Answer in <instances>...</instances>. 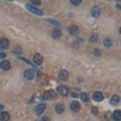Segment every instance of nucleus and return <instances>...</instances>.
I'll list each match as a JSON object with an SVG mask.
<instances>
[{"label": "nucleus", "instance_id": "1", "mask_svg": "<svg viewBox=\"0 0 121 121\" xmlns=\"http://www.w3.org/2000/svg\"><path fill=\"white\" fill-rule=\"evenodd\" d=\"M27 10H28V11H30V12H33V13H35V15H38V16H43V11H41V10L35 7V6H33L32 4H28L27 5Z\"/></svg>", "mask_w": 121, "mask_h": 121}, {"label": "nucleus", "instance_id": "2", "mask_svg": "<svg viewBox=\"0 0 121 121\" xmlns=\"http://www.w3.org/2000/svg\"><path fill=\"white\" fill-rule=\"evenodd\" d=\"M45 109H46V104L40 103V104H38V105L35 107L34 112H35V114H36V115H41V114L45 112Z\"/></svg>", "mask_w": 121, "mask_h": 121}, {"label": "nucleus", "instance_id": "3", "mask_svg": "<svg viewBox=\"0 0 121 121\" xmlns=\"http://www.w3.org/2000/svg\"><path fill=\"white\" fill-rule=\"evenodd\" d=\"M51 36H52L53 39H58V38H60V36H62V30H60L59 28H55L52 32H51Z\"/></svg>", "mask_w": 121, "mask_h": 121}, {"label": "nucleus", "instance_id": "4", "mask_svg": "<svg viewBox=\"0 0 121 121\" xmlns=\"http://www.w3.org/2000/svg\"><path fill=\"white\" fill-rule=\"evenodd\" d=\"M24 76H26V79H28V80H33L34 76H35L34 70H32V69H27L26 72H24Z\"/></svg>", "mask_w": 121, "mask_h": 121}, {"label": "nucleus", "instance_id": "5", "mask_svg": "<svg viewBox=\"0 0 121 121\" xmlns=\"http://www.w3.org/2000/svg\"><path fill=\"white\" fill-rule=\"evenodd\" d=\"M91 15H92V17H95V18L99 17V15H100V9H99L98 6H93L92 10H91Z\"/></svg>", "mask_w": 121, "mask_h": 121}, {"label": "nucleus", "instance_id": "6", "mask_svg": "<svg viewBox=\"0 0 121 121\" xmlns=\"http://www.w3.org/2000/svg\"><path fill=\"white\" fill-rule=\"evenodd\" d=\"M58 78L60 80H63V81H65V80H68V78H69V73L67 72V70H60L59 74H58Z\"/></svg>", "mask_w": 121, "mask_h": 121}, {"label": "nucleus", "instance_id": "7", "mask_svg": "<svg viewBox=\"0 0 121 121\" xmlns=\"http://www.w3.org/2000/svg\"><path fill=\"white\" fill-rule=\"evenodd\" d=\"M9 45H10V43H9V40L6 38H1V39H0V48L6 50L9 47Z\"/></svg>", "mask_w": 121, "mask_h": 121}, {"label": "nucleus", "instance_id": "8", "mask_svg": "<svg viewBox=\"0 0 121 121\" xmlns=\"http://www.w3.org/2000/svg\"><path fill=\"white\" fill-rule=\"evenodd\" d=\"M34 63L36 65H41V63H43V56L40 55V53H36L34 56Z\"/></svg>", "mask_w": 121, "mask_h": 121}, {"label": "nucleus", "instance_id": "9", "mask_svg": "<svg viewBox=\"0 0 121 121\" xmlns=\"http://www.w3.org/2000/svg\"><path fill=\"white\" fill-rule=\"evenodd\" d=\"M103 93L102 92H95L93 93V99L96 100V102H102L103 100Z\"/></svg>", "mask_w": 121, "mask_h": 121}, {"label": "nucleus", "instance_id": "10", "mask_svg": "<svg viewBox=\"0 0 121 121\" xmlns=\"http://www.w3.org/2000/svg\"><path fill=\"white\" fill-rule=\"evenodd\" d=\"M0 68L4 69V70H9L11 68V63H10L9 60H3V62L0 63Z\"/></svg>", "mask_w": 121, "mask_h": 121}, {"label": "nucleus", "instance_id": "11", "mask_svg": "<svg viewBox=\"0 0 121 121\" xmlns=\"http://www.w3.org/2000/svg\"><path fill=\"white\" fill-rule=\"evenodd\" d=\"M10 114L7 112H0V121H9Z\"/></svg>", "mask_w": 121, "mask_h": 121}, {"label": "nucleus", "instance_id": "12", "mask_svg": "<svg viewBox=\"0 0 121 121\" xmlns=\"http://www.w3.org/2000/svg\"><path fill=\"white\" fill-rule=\"evenodd\" d=\"M58 93H60V95H63V96H67L68 95V92H69V90H68V87H65V86H58Z\"/></svg>", "mask_w": 121, "mask_h": 121}, {"label": "nucleus", "instance_id": "13", "mask_svg": "<svg viewBox=\"0 0 121 121\" xmlns=\"http://www.w3.org/2000/svg\"><path fill=\"white\" fill-rule=\"evenodd\" d=\"M46 95V98L47 99H53V98H56V91H53V90H50V91H47V92L45 93Z\"/></svg>", "mask_w": 121, "mask_h": 121}, {"label": "nucleus", "instance_id": "14", "mask_svg": "<svg viewBox=\"0 0 121 121\" xmlns=\"http://www.w3.org/2000/svg\"><path fill=\"white\" fill-rule=\"evenodd\" d=\"M70 109H72L74 113H78L79 110H80V104H79V102H73L72 104H70Z\"/></svg>", "mask_w": 121, "mask_h": 121}, {"label": "nucleus", "instance_id": "15", "mask_svg": "<svg viewBox=\"0 0 121 121\" xmlns=\"http://www.w3.org/2000/svg\"><path fill=\"white\" fill-rule=\"evenodd\" d=\"M69 33L72 34V35H78V33H79L78 26H70L69 27Z\"/></svg>", "mask_w": 121, "mask_h": 121}, {"label": "nucleus", "instance_id": "16", "mask_svg": "<svg viewBox=\"0 0 121 121\" xmlns=\"http://www.w3.org/2000/svg\"><path fill=\"white\" fill-rule=\"evenodd\" d=\"M55 110H56V113H57V114H63V113H64V105H63V104H60V103H58V104L56 105Z\"/></svg>", "mask_w": 121, "mask_h": 121}, {"label": "nucleus", "instance_id": "17", "mask_svg": "<svg viewBox=\"0 0 121 121\" xmlns=\"http://www.w3.org/2000/svg\"><path fill=\"white\" fill-rule=\"evenodd\" d=\"M119 100H120V97L117 95H115V96L112 97V99H110V104H112V105H116L119 103Z\"/></svg>", "mask_w": 121, "mask_h": 121}, {"label": "nucleus", "instance_id": "18", "mask_svg": "<svg viewBox=\"0 0 121 121\" xmlns=\"http://www.w3.org/2000/svg\"><path fill=\"white\" fill-rule=\"evenodd\" d=\"M22 52H23V51H22V47H19V46H16V47L13 48V53L17 55L18 57H19V55H22Z\"/></svg>", "mask_w": 121, "mask_h": 121}, {"label": "nucleus", "instance_id": "19", "mask_svg": "<svg viewBox=\"0 0 121 121\" xmlns=\"http://www.w3.org/2000/svg\"><path fill=\"white\" fill-rule=\"evenodd\" d=\"M97 40H98V35H97L96 33L91 34V36H90V43H96Z\"/></svg>", "mask_w": 121, "mask_h": 121}, {"label": "nucleus", "instance_id": "20", "mask_svg": "<svg viewBox=\"0 0 121 121\" xmlns=\"http://www.w3.org/2000/svg\"><path fill=\"white\" fill-rule=\"evenodd\" d=\"M103 43H104V45H105L107 47H110V46H112V45H113V41H112V40H110L109 38H105Z\"/></svg>", "mask_w": 121, "mask_h": 121}, {"label": "nucleus", "instance_id": "21", "mask_svg": "<svg viewBox=\"0 0 121 121\" xmlns=\"http://www.w3.org/2000/svg\"><path fill=\"white\" fill-rule=\"evenodd\" d=\"M114 119L115 120H121V110H116L114 113Z\"/></svg>", "mask_w": 121, "mask_h": 121}, {"label": "nucleus", "instance_id": "22", "mask_svg": "<svg viewBox=\"0 0 121 121\" xmlns=\"http://www.w3.org/2000/svg\"><path fill=\"white\" fill-rule=\"evenodd\" d=\"M80 98H81L82 102H88V96L86 93H80Z\"/></svg>", "mask_w": 121, "mask_h": 121}, {"label": "nucleus", "instance_id": "23", "mask_svg": "<svg viewBox=\"0 0 121 121\" xmlns=\"http://www.w3.org/2000/svg\"><path fill=\"white\" fill-rule=\"evenodd\" d=\"M48 23H52V24H55L56 27H58L59 24H58V22L57 21H55V19H48Z\"/></svg>", "mask_w": 121, "mask_h": 121}, {"label": "nucleus", "instance_id": "24", "mask_svg": "<svg viewBox=\"0 0 121 121\" xmlns=\"http://www.w3.org/2000/svg\"><path fill=\"white\" fill-rule=\"evenodd\" d=\"M93 53H95L96 56H100V53H102V52H100V50H98V48H96V50H95V51H93Z\"/></svg>", "mask_w": 121, "mask_h": 121}, {"label": "nucleus", "instance_id": "25", "mask_svg": "<svg viewBox=\"0 0 121 121\" xmlns=\"http://www.w3.org/2000/svg\"><path fill=\"white\" fill-rule=\"evenodd\" d=\"M80 3H81L80 0H72V4H73V5H79Z\"/></svg>", "mask_w": 121, "mask_h": 121}, {"label": "nucleus", "instance_id": "26", "mask_svg": "<svg viewBox=\"0 0 121 121\" xmlns=\"http://www.w3.org/2000/svg\"><path fill=\"white\" fill-rule=\"evenodd\" d=\"M92 114L93 115H97L98 114V109L97 108H92Z\"/></svg>", "mask_w": 121, "mask_h": 121}, {"label": "nucleus", "instance_id": "27", "mask_svg": "<svg viewBox=\"0 0 121 121\" xmlns=\"http://www.w3.org/2000/svg\"><path fill=\"white\" fill-rule=\"evenodd\" d=\"M32 4H33V5H38V6H39L40 4H41V3H40V1H36V0H33V1H32Z\"/></svg>", "mask_w": 121, "mask_h": 121}, {"label": "nucleus", "instance_id": "28", "mask_svg": "<svg viewBox=\"0 0 121 121\" xmlns=\"http://www.w3.org/2000/svg\"><path fill=\"white\" fill-rule=\"evenodd\" d=\"M40 121H50V119H48L47 116H43V117H41V120H40Z\"/></svg>", "mask_w": 121, "mask_h": 121}, {"label": "nucleus", "instance_id": "29", "mask_svg": "<svg viewBox=\"0 0 121 121\" xmlns=\"http://www.w3.org/2000/svg\"><path fill=\"white\" fill-rule=\"evenodd\" d=\"M5 57H6V55H5L4 52H1V53H0V58H3V59H4Z\"/></svg>", "mask_w": 121, "mask_h": 121}, {"label": "nucleus", "instance_id": "30", "mask_svg": "<svg viewBox=\"0 0 121 121\" xmlns=\"http://www.w3.org/2000/svg\"><path fill=\"white\" fill-rule=\"evenodd\" d=\"M3 108H4V105H1V104H0V112L3 110Z\"/></svg>", "mask_w": 121, "mask_h": 121}, {"label": "nucleus", "instance_id": "31", "mask_svg": "<svg viewBox=\"0 0 121 121\" xmlns=\"http://www.w3.org/2000/svg\"><path fill=\"white\" fill-rule=\"evenodd\" d=\"M116 7H117V9H120V10H121V5H119V4H117V5H116Z\"/></svg>", "mask_w": 121, "mask_h": 121}, {"label": "nucleus", "instance_id": "32", "mask_svg": "<svg viewBox=\"0 0 121 121\" xmlns=\"http://www.w3.org/2000/svg\"><path fill=\"white\" fill-rule=\"evenodd\" d=\"M120 34H121V27H120Z\"/></svg>", "mask_w": 121, "mask_h": 121}]
</instances>
